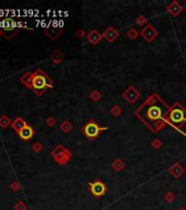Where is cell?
Segmentation results:
<instances>
[{
	"instance_id": "obj_3",
	"label": "cell",
	"mask_w": 186,
	"mask_h": 210,
	"mask_svg": "<svg viewBox=\"0 0 186 210\" xmlns=\"http://www.w3.org/2000/svg\"><path fill=\"white\" fill-rule=\"evenodd\" d=\"M24 23H22L19 20L14 19L12 17H6L1 21V25H0V30H1L2 36L6 40H11L12 37H14L17 35V33L22 29ZM26 29V27H25Z\"/></svg>"
},
{
	"instance_id": "obj_13",
	"label": "cell",
	"mask_w": 186,
	"mask_h": 210,
	"mask_svg": "<svg viewBox=\"0 0 186 210\" xmlns=\"http://www.w3.org/2000/svg\"><path fill=\"white\" fill-rule=\"evenodd\" d=\"M47 124H48V125L52 126V125H54V124H55V121H54V119H52V118H50V119H47Z\"/></svg>"
},
{
	"instance_id": "obj_15",
	"label": "cell",
	"mask_w": 186,
	"mask_h": 210,
	"mask_svg": "<svg viewBox=\"0 0 186 210\" xmlns=\"http://www.w3.org/2000/svg\"><path fill=\"white\" fill-rule=\"evenodd\" d=\"M0 36H2V33H1V30H0Z\"/></svg>"
},
{
	"instance_id": "obj_14",
	"label": "cell",
	"mask_w": 186,
	"mask_h": 210,
	"mask_svg": "<svg viewBox=\"0 0 186 210\" xmlns=\"http://www.w3.org/2000/svg\"><path fill=\"white\" fill-rule=\"evenodd\" d=\"M11 187H12L13 189H14V188H18V183H12V185H11Z\"/></svg>"
},
{
	"instance_id": "obj_8",
	"label": "cell",
	"mask_w": 186,
	"mask_h": 210,
	"mask_svg": "<svg viewBox=\"0 0 186 210\" xmlns=\"http://www.w3.org/2000/svg\"><path fill=\"white\" fill-rule=\"evenodd\" d=\"M26 125H27V124L25 123V121L23 118H22V117H17V118H15L14 121L11 123V127H12V129L17 133H19V131L21 130L23 127L26 126Z\"/></svg>"
},
{
	"instance_id": "obj_12",
	"label": "cell",
	"mask_w": 186,
	"mask_h": 210,
	"mask_svg": "<svg viewBox=\"0 0 186 210\" xmlns=\"http://www.w3.org/2000/svg\"><path fill=\"white\" fill-rule=\"evenodd\" d=\"M33 149H34V151L38 152L40 150H42V145H41L40 142H35L33 146Z\"/></svg>"
},
{
	"instance_id": "obj_6",
	"label": "cell",
	"mask_w": 186,
	"mask_h": 210,
	"mask_svg": "<svg viewBox=\"0 0 186 210\" xmlns=\"http://www.w3.org/2000/svg\"><path fill=\"white\" fill-rule=\"evenodd\" d=\"M90 188H91V193H92L95 197H101V196L104 195L105 191H106L105 185L100 181H96V182H94V183H91Z\"/></svg>"
},
{
	"instance_id": "obj_10",
	"label": "cell",
	"mask_w": 186,
	"mask_h": 210,
	"mask_svg": "<svg viewBox=\"0 0 186 210\" xmlns=\"http://www.w3.org/2000/svg\"><path fill=\"white\" fill-rule=\"evenodd\" d=\"M32 76H33V72H31V71H27V72H25L23 76L21 77V79H20V81H21V83H23V85L27 88V89H31V85H32Z\"/></svg>"
},
{
	"instance_id": "obj_1",
	"label": "cell",
	"mask_w": 186,
	"mask_h": 210,
	"mask_svg": "<svg viewBox=\"0 0 186 210\" xmlns=\"http://www.w3.org/2000/svg\"><path fill=\"white\" fill-rule=\"evenodd\" d=\"M167 112L166 106L162 103H152V104H146L144 107L140 108L139 115L147 124L152 125L162 118Z\"/></svg>"
},
{
	"instance_id": "obj_2",
	"label": "cell",
	"mask_w": 186,
	"mask_h": 210,
	"mask_svg": "<svg viewBox=\"0 0 186 210\" xmlns=\"http://www.w3.org/2000/svg\"><path fill=\"white\" fill-rule=\"evenodd\" d=\"M53 87V81L42 70L37 69L32 76L31 90H33L37 95H42L47 89Z\"/></svg>"
},
{
	"instance_id": "obj_11",
	"label": "cell",
	"mask_w": 186,
	"mask_h": 210,
	"mask_svg": "<svg viewBox=\"0 0 186 210\" xmlns=\"http://www.w3.org/2000/svg\"><path fill=\"white\" fill-rule=\"evenodd\" d=\"M11 123H12V122H11L10 119H9V117L6 116V115H2V116L0 117V127H1V128L6 129L7 127L11 125Z\"/></svg>"
},
{
	"instance_id": "obj_4",
	"label": "cell",
	"mask_w": 186,
	"mask_h": 210,
	"mask_svg": "<svg viewBox=\"0 0 186 210\" xmlns=\"http://www.w3.org/2000/svg\"><path fill=\"white\" fill-rule=\"evenodd\" d=\"M169 119L172 124L174 125H181L183 122H185L186 119V114L185 111L183 110L181 106H175L173 110L170 112L169 114Z\"/></svg>"
},
{
	"instance_id": "obj_9",
	"label": "cell",
	"mask_w": 186,
	"mask_h": 210,
	"mask_svg": "<svg viewBox=\"0 0 186 210\" xmlns=\"http://www.w3.org/2000/svg\"><path fill=\"white\" fill-rule=\"evenodd\" d=\"M65 153H66V149L65 148H63L61 146L56 147V149L52 152V154H53V156L55 158V160L59 163H60V161H61L60 160L61 158H65Z\"/></svg>"
},
{
	"instance_id": "obj_5",
	"label": "cell",
	"mask_w": 186,
	"mask_h": 210,
	"mask_svg": "<svg viewBox=\"0 0 186 210\" xmlns=\"http://www.w3.org/2000/svg\"><path fill=\"white\" fill-rule=\"evenodd\" d=\"M106 129H107L106 127L102 128V127L99 126L94 121H90L86 126L83 127V133L88 138H95V137H98V135L101 133V131L106 130Z\"/></svg>"
},
{
	"instance_id": "obj_7",
	"label": "cell",
	"mask_w": 186,
	"mask_h": 210,
	"mask_svg": "<svg viewBox=\"0 0 186 210\" xmlns=\"http://www.w3.org/2000/svg\"><path fill=\"white\" fill-rule=\"evenodd\" d=\"M34 128L33 127H31L30 125H26L25 127L21 129V130L18 133V135H19V137L21 138L22 140H24V141H27V140H30L32 137L34 136Z\"/></svg>"
}]
</instances>
